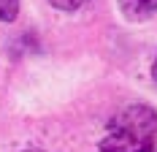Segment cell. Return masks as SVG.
<instances>
[{
    "instance_id": "cell-1",
    "label": "cell",
    "mask_w": 157,
    "mask_h": 152,
    "mask_svg": "<svg viewBox=\"0 0 157 152\" xmlns=\"http://www.w3.org/2000/svg\"><path fill=\"white\" fill-rule=\"evenodd\" d=\"M100 152H157V111L144 103L125 106L109 122Z\"/></svg>"
},
{
    "instance_id": "cell-2",
    "label": "cell",
    "mask_w": 157,
    "mask_h": 152,
    "mask_svg": "<svg viewBox=\"0 0 157 152\" xmlns=\"http://www.w3.org/2000/svg\"><path fill=\"white\" fill-rule=\"evenodd\" d=\"M119 8L125 19L130 22H144L157 14V0H119Z\"/></svg>"
},
{
    "instance_id": "cell-3",
    "label": "cell",
    "mask_w": 157,
    "mask_h": 152,
    "mask_svg": "<svg viewBox=\"0 0 157 152\" xmlns=\"http://www.w3.org/2000/svg\"><path fill=\"white\" fill-rule=\"evenodd\" d=\"M19 16V0H0V22H14Z\"/></svg>"
},
{
    "instance_id": "cell-4",
    "label": "cell",
    "mask_w": 157,
    "mask_h": 152,
    "mask_svg": "<svg viewBox=\"0 0 157 152\" xmlns=\"http://www.w3.org/2000/svg\"><path fill=\"white\" fill-rule=\"evenodd\" d=\"M49 3H52L54 8H60V11H76L84 0H49Z\"/></svg>"
},
{
    "instance_id": "cell-5",
    "label": "cell",
    "mask_w": 157,
    "mask_h": 152,
    "mask_svg": "<svg viewBox=\"0 0 157 152\" xmlns=\"http://www.w3.org/2000/svg\"><path fill=\"white\" fill-rule=\"evenodd\" d=\"M152 76H155V82H157V57H155V65H152Z\"/></svg>"
}]
</instances>
